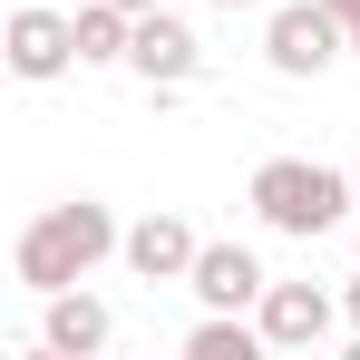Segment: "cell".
Instances as JSON below:
<instances>
[{
	"instance_id": "obj_1",
	"label": "cell",
	"mask_w": 360,
	"mask_h": 360,
	"mask_svg": "<svg viewBox=\"0 0 360 360\" xmlns=\"http://www.w3.org/2000/svg\"><path fill=\"white\" fill-rule=\"evenodd\" d=\"M117 243H127V224L98 205V195H68V205H39V214L20 224L10 273H20V292H68V283H88Z\"/></svg>"
},
{
	"instance_id": "obj_2",
	"label": "cell",
	"mask_w": 360,
	"mask_h": 360,
	"mask_svg": "<svg viewBox=\"0 0 360 360\" xmlns=\"http://www.w3.org/2000/svg\"><path fill=\"white\" fill-rule=\"evenodd\" d=\"M243 205L263 214V234H292V243H321L351 224L360 185L351 166H311V156H263L253 166V185H243Z\"/></svg>"
},
{
	"instance_id": "obj_3",
	"label": "cell",
	"mask_w": 360,
	"mask_h": 360,
	"mask_svg": "<svg viewBox=\"0 0 360 360\" xmlns=\"http://www.w3.org/2000/svg\"><path fill=\"white\" fill-rule=\"evenodd\" d=\"M341 49H351V30L331 0H273L263 10V68L273 78H321Z\"/></svg>"
},
{
	"instance_id": "obj_4",
	"label": "cell",
	"mask_w": 360,
	"mask_h": 360,
	"mask_svg": "<svg viewBox=\"0 0 360 360\" xmlns=\"http://www.w3.org/2000/svg\"><path fill=\"white\" fill-rule=\"evenodd\" d=\"M0 59H10V78H30V88H49V78H68L78 59V10H49V0H20L10 20H0Z\"/></svg>"
},
{
	"instance_id": "obj_5",
	"label": "cell",
	"mask_w": 360,
	"mask_h": 360,
	"mask_svg": "<svg viewBox=\"0 0 360 360\" xmlns=\"http://www.w3.org/2000/svg\"><path fill=\"white\" fill-rule=\"evenodd\" d=\"M253 321H263V341H273V351H321V341L341 331V302L321 292V283H263Z\"/></svg>"
},
{
	"instance_id": "obj_6",
	"label": "cell",
	"mask_w": 360,
	"mask_h": 360,
	"mask_svg": "<svg viewBox=\"0 0 360 360\" xmlns=\"http://www.w3.org/2000/svg\"><path fill=\"white\" fill-rule=\"evenodd\" d=\"M127 68H136L146 88H185V78L205 68L195 20H185V10H136V49H127Z\"/></svg>"
},
{
	"instance_id": "obj_7",
	"label": "cell",
	"mask_w": 360,
	"mask_h": 360,
	"mask_svg": "<svg viewBox=\"0 0 360 360\" xmlns=\"http://www.w3.org/2000/svg\"><path fill=\"white\" fill-rule=\"evenodd\" d=\"M39 341L59 360H98L108 341H117V311L88 292V283H68V292H39Z\"/></svg>"
},
{
	"instance_id": "obj_8",
	"label": "cell",
	"mask_w": 360,
	"mask_h": 360,
	"mask_svg": "<svg viewBox=\"0 0 360 360\" xmlns=\"http://www.w3.org/2000/svg\"><path fill=\"white\" fill-rule=\"evenodd\" d=\"M263 283H273V273H263V253H253V243H205V253H195V273H185V292L205 302V311H253Z\"/></svg>"
},
{
	"instance_id": "obj_9",
	"label": "cell",
	"mask_w": 360,
	"mask_h": 360,
	"mask_svg": "<svg viewBox=\"0 0 360 360\" xmlns=\"http://www.w3.org/2000/svg\"><path fill=\"white\" fill-rule=\"evenodd\" d=\"M195 253H205V243H195L185 214H136L127 243H117V263L136 273V283H185V273H195Z\"/></svg>"
},
{
	"instance_id": "obj_10",
	"label": "cell",
	"mask_w": 360,
	"mask_h": 360,
	"mask_svg": "<svg viewBox=\"0 0 360 360\" xmlns=\"http://www.w3.org/2000/svg\"><path fill=\"white\" fill-rule=\"evenodd\" d=\"M136 49V10L127 0H78V59L88 68H127Z\"/></svg>"
},
{
	"instance_id": "obj_11",
	"label": "cell",
	"mask_w": 360,
	"mask_h": 360,
	"mask_svg": "<svg viewBox=\"0 0 360 360\" xmlns=\"http://www.w3.org/2000/svg\"><path fill=\"white\" fill-rule=\"evenodd\" d=\"M273 341H263V321L253 311H205L195 331H185V360H263Z\"/></svg>"
},
{
	"instance_id": "obj_12",
	"label": "cell",
	"mask_w": 360,
	"mask_h": 360,
	"mask_svg": "<svg viewBox=\"0 0 360 360\" xmlns=\"http://www.w3.org/2000/svg\"><path fill=\"white\" fill-rule=\"evenodd\" d=\"M341 10V30H351V59H360V0H331Z\"/></svg>"
},
{
	"instance_id": "obj_13",
	"label": "cell",
	"mask_w": 360,
	"mask_h": 360,
	"mask_svg": "<svg viewBox=\"0 0 360 360\" xmlns=\"http://www.w3.org/2000/svg\"><path fill=\"white\" fill-rule=\"evenodd\" d=\"M341 321H351V331H360V273H351V283H341Z\"/></svg>"
},
{
	"instance_id": "obj_14",
	"label": "cell",
	"mask_w": 360,
	"mask_h": 360,
	"mask_svg": "<svg viewBox=\"0 0 360 360\" xmlns=\"http://www.w3.org/2000/svg\"><path fill=\"white\" fill-rule=\"evenodd\" d=\"M214 10H273V0H214Z\"/></svg>"
},
{
	"instance_id": "obj_15",
	"label": "cell",
	"mask_w": 360,
	"mask_h": 360,
	"mask_svg": "<svg viewBox=\"0 0 360 360\" xmlns=\"http://www.w3.org/2000/svg\"><path fill=\"white\" fill-rule=\"evenodd\" d=\"M127 10H166V0H127Z\"/></svg>"
},
{
	"instance_id": "obj_16",
	"label": "cell",
	"mask_w": 360,
	"mask_h": 360,
	"mask_svg": "<svg viewBox=\"0 0 360 360\" xmlns=\"http://www.w3.org/2000/svg\"><path fill=\"white\" fill-rule=\"evenodd\" d=\"M351 185H360V166H351Z\"/></svg>"
}]
</instances>
